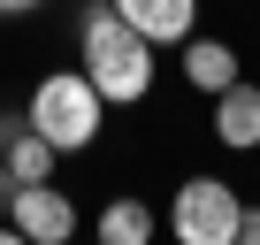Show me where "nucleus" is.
Wrapping results in <instances>:
<instances>
[{
  "mask_svg": "<svg viewBox=\"0 0 260 245\" xmlns=\"http://www.w3.org/2000/svg\"><path fill=\"white\" fill-rule=\"evenodd\" d=\"M153 54L161 46L146 31H130L115 0H84V8H77V69L100 84L107 107H138L153 92Z\"/></svg>",
  "mask_w": 260,
  "mask_h": 245,
  "instance_id": "1",
  "label": "nucleus"
},
{
  "mask_svg": "<svg viewBox=\"0 0 260 245\" xmlns=\"http://www.w3.org/2000/svg\"><path fill=\"white\" fill-rule=\"evenodd\" d=\"M23 115H31V131H46L61 154H84L100 138V122H107V100H100V84L84 69H46L31 84V107Z\"/></svg>",
  "mask_w": 260,
  "mask_h": 245,
  "instance_id": "2",
  "label": "nucleus"
},
{
  "mask_svg": "<svg viewBox=\"0 0 260 245\" xmlns=\"http://www.w3.org/2000/svg\"><path fill=\"white\" fill-rule=\"evenodd\" d=\"M237 222H245V199L222 176H184L169 199V230L184 245H237Z\"/></svg>",
  "mask_w": 260,
  "mask_h": 245,
  "instance_id": "3",
  "label": "nucleus"
},
{
  "mask_svg": "<svg viewBox=\"0 0 260 245\" xmlns=\"http://www.w3.org/2000/svg\"><path fill=\"white\" fill-rule=\"evenodd\" d=\"M8 222L23 230V245H69V237H77V199H69L54 176H39V184H16Z\"/></svg>",
  "mask_w": 260,
  "mask_h": 245,
  "instance_id": "4",
  "label": "nucleus"
},
{
  "mask_svg": "<svg viewBox=\"0 0 260 245\" xmlns=\"http://www.w3.org/2000/svg\"><path fill=\"white\" fill-rule=\"evenodd\" d=\"M214 138L230 154H260V84L252 77H237V84L214 92Z\"/></svg>",
  "mask_w": 260,
  "mask_h": 245,
  "instance_id": "5",
  "label": "nucleus"
},
{
  "mask_svg": "<svg viewBox=\"0 0 260 245\" xmlns=\"http://www.w3.org/2000/svg\"><path fill=\"white\" fill-rule=\"evenodd\" d=\"M130 31H146L153 46H184L199 31V0H115Z\"/></svg>",
  "mask_w": 260,
  "mask_h": 245,
  "instance_id": "6",
  "label": "nucleus"
},
{
  "mask_svg": "<svg viewBox=\"0 0 260 245\" xmlns=\"http://www.w3.org/2000/svg\"><path fill=\"white\" fill-rule=\"evenodd\" d=\"M176 69H184V84H191V92H207V100H214L222 84H237V77H245L237 46H230V39H207V31H191V39H184V62H176Z\"/></svg>",
  "mask_w": 260,
  "mask_h": 245,
  "instance_id": "7",
  "label": "nucleus"
},
{
  "mask_svg": "<svg viewBox=\"0 0 260 245\" xmlns=\"http://www.w3.org/2000/svg\"><path fill=\"white\" fill-rule=\"evenodd\" d=\"M16 169V184H39V176H54V161H61V146L46 138V131H31V115L16 122V138H8V154H0Z\"/></svg>",
  "mask_w": 260,
  "mask_h": 245,
  "instance_id": "8",
  "label": "nucleus"
},
{
  "mask_svg": "<svg viewBox=\"0 0 260 245\" xmlns=\"http://www.w3.org/2000/svg\"><path fill=\"white\" fill-rule=\"evenodd\" d=\"M92 230H100V245H146L161 222H153V207H146V199H130V192H122V199H107V215H100Z\"/></svg>",
  "mask_w": 260,
  "mask_h": 245,
  "instance_id": "9",
  "label": "nucleus"
},
{
  "mask_svg": "<svg viewBox=\"0 0 260 245\" xmlns=\"http://www.w3.org/2000/svg\"><path fill=\"white\" fill-rule=\"evenodd\" d=\"M237 245H260V207H245V222H237Z\"/></svg>",
  "mask_w": 260,
  "mask_h": 245,
  "instance_id": "10",
  "label": "nucleus"
},
{
  "mask_svg": "<svg viewBox=\"0 0 260 245\" xmlns=\"http://www.w3.org/2000/svg\"><path fill=\"white\" fill-rule=\"evenodd\" d=\"M39 8H46V0H0V16H8V23H16V16H39Z\"/></svg>",
  "mask_w": 260,
  "mask_h": 245,
  "instance_id": "11",
  "label": "nucleus"
},
{
  "mask_svg": "<svg viewBox=\"0 0 260 245\" xmlns=\"http://www.w3.org/2000/svg\"><path fill=\"white\" fill-rule=\"evenodd\" d=\"M8 199H16V169L0 161V215H8Z\"/></svg>",
  "mask_w": 260,
  "mask_h": 245,
  "instance_id": "12",
  "label": "nucleus"
},
{
  "mask_svg": "<svg viewBox=\"0 0 260 245\" xmlns=\"http://www.w3.org/2000/svg\"><path fill=\"white\" fill-rule=\"evenodd\" d=\"M16 122H23V115H0V154H8V138H16Z\"/></svg>",
  "mask_w": 260,
  "mask_h": 245,
  "instance_id": "13",
  "label": "nucleus"
}]
</instances>
